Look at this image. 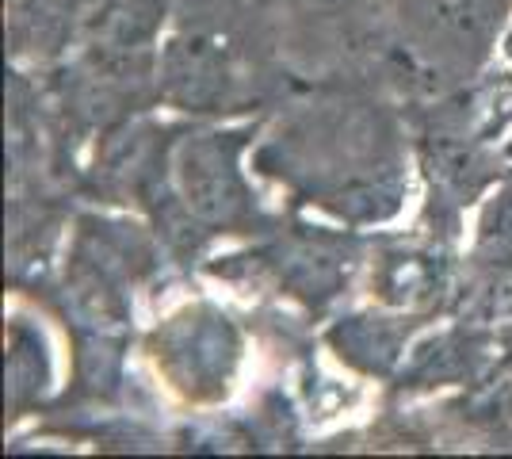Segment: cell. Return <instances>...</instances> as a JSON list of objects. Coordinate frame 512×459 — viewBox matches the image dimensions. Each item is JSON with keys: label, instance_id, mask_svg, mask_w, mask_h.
Segmentation results:
<instances>
[{"label": "cell", "instance_id": "4fadbf2b", "mask_svg": "<svg viewBox=\"0 0 512 459\" xmlns=\"http://www.w3.org/2000/svg\"><path fill=\"white\" fill-rule=\"evenodd\" d=\"M463 257L474 264L512 261V165L478 203V219L470 226V245Z\"/></svg>", "mask_w": 512, "mask_h": 459}, {"label": "cell", "instance_id": "9a60e30c", "mask_svg": "<svg viewBox=\"0 0 512 459\" xmlns=\"http://www.w3.org/2000/svg\"><path fill=\"white\" fill-rule=\"evenodd\" d=\"M509 157H512V134H509Z\"/></svg>", "mask_w": 512, "mask_h": 459}, {"label": "cell", "instance_id": "7c38bea8", "mask_svg": "<svg viewBox=\"0 0 512 459\" xmlns=\"http://www.w3.org/2000/svg\"><path fill=\"white\" fill-rule=\"evenodd\" d=\"M4 394H8V421L39 414L58 391V356L50 333L39 318L12 310L4 322Z\"/></svg>", "mask_w": 512, "mask_h": 459}, {"label": "cell", "instance_id": "7a4b0ae2", "mask_svg": "<svg viewBox=\"0 0 512 459\" xmlns=\"http://www.w3.org/2000/svg\"><path fill=\"white\" fill-rule=\"evenodd\" d=\"M299 88L256 0H180L157 50V104L192 123L264 119Z\"/></svg>", "mask_w": 512, "mask_h": 459}, {"label": "cell", "instance_id": "ba28073f", "mask_svg": "<svg viewBox=\"0 0 512 459\" xmlns=\"http://www.w3.org/2000/svg\"><path fill=\"white\" fill-rule=\"evenodd\" d=\"M299 81L383 73L386 0H256Z\"/></svg>", "mask_w": 512, "mask_h": 459}, {"label": "cell", "instance_id": "5bb4252c", "mask_svg": "<svg viewBox=\"0 0 512 459\" xmlns=\"http://www.w3.org/2000/svg\"><path fill=\"white\" fill-rule=\"evenodd\" d=\"M497 66L505 69L512 77V20H509V27H505V39H501V50H497Z\"/></svg>", "mask_w": 512, "mask_h": 459}, {"label": "cell", "instance_id": "277c9868", "mask_svg": "<svg viewBox=\"0 0 512 459\" xmlns=\"http://www.w3.org/2000/svg\"><path fill=\"white\" fill-rule=\"evenodd\" d=\"M512 0H386L383 77L402 100L474 85L497 66Z\"/></svg>", "mask_w": 512, "mask_h": 459}, {"label": "cell", "instance_id": "5b68a950", "mask_svg": "<svg viewBox=\"0 0 512 459\" xmlns=\"http://www.w3.org/2000/svg\"><path fill=\"white\" fill-rule=\"evenodd\" d=\"M371 238L352 226H321V222L279 219L276 230L253 238L245 253L214 257L203 272L234 287H253L260 295H276L302 306L306 314H325L352 291L360 268L367 264Z\"/></svg>", "mask_w": 512, "mask_h": 459}, {"label": "cell", "instance_id": "52a82bcc", "mask_svg": "<svg viewBox=\"0 0 512 459\" xmlns=\"http://www.w3.org/2000/svg\"><path fill=\"white\" fill-rule=\"evenodd\" d=\"M142 352L176 402L214 410L237 387L245 364V329L214 299H188L142 333Z\"/></svg>", "mask_w": 512, "mask_h": 459}, {"label": "cell", "instance_id": "6da1fadb", "mask_svg": "<svg viewBox=\"0 0 512 459\" xmlns=\"http://www.w3.org/2000/svg\"><path fill=\"white\" fill-rule=\"evenodd\" d=\"M249 161L291 211H314L363 234L398 219L421 176L406 100L383 73L299 81L264 115Z\"/></svg>", "mask_w": 512, "mask_h": 459}, {"label": "cell", "instance_id": "8fae6325", "mask_svg": "<svg viewBox=\"0 0 512 459\" xmlns=\"http://www.w3.org/2000/svg\"><path fill=\"white\" fill-rule=\"evenodd\" d=\"M436 318L425 314H409V310H390L379 306L375 310H348L337 314L329 329L321 333L325 349L341 360L348 372L363 375V379H394L406 364L413 341L432 326Z\"/></svg>", "mask_w": 512, "mask_h": 459}, {"label": "cell", "instance_id": "8992f818", "mask_svg": "<svg viewBox=\"0 0 512 459\" xmlns=\"http://www.w3.org/2000/svg\"><path fill=\"white\" fill-rule=\"evenodd\" d=\"M264 119L192 123L172 146V188L195 230L207 241L264 238L276 230V211L253 188V146Z\"/></svg>", "mask_w": 512, "mask_h": 459}, {"label": "cell", "instance_id": "30bf717a", "mask_svg": "<svg viewBox=\"0 0 512 459\" xmlns=\"http://www.w3.org/2000/svg\"><path fill=\"white\" fill-rule=\"evenodd\" d=\"M505 360L501 326H474L451 318L448 329L413 341L402 372L394 375V394H436L444 387H482Z\"/></svg>", "mask_w": 512, "mask_h": 459}, {"label": "cell", "instance_id": "9c48e42d", "mask_svg": "<svg viewBox=\"0 0 512 459\" xmlns=\"http://www.w3.org/2000/svg\"><path fill=\"white\" fill-rule=\"evenodd\" d=\"M463 272L459 241L413 226L406 234H375L367 249V291L379 306L425 318H448Z\"/></svg>", "mask_w": 512, "mask_h": 459}, {"label": "cell", "instance_id": "3957f363", "mask_svg": "<svg viewBox=\"0 0 512 459\" xmlns=\"http://www.w3.org/2000/svg\"><path fill=\"white\" fill-rule=\"evenodd\" d=\"M406 123L417 173L425 180L417 226L459 241L467 211L512 165V77L493 66L474 85L406 100Z\"/></svg>", "mask_w": 512, "mask_h": 459}]
</instances>
